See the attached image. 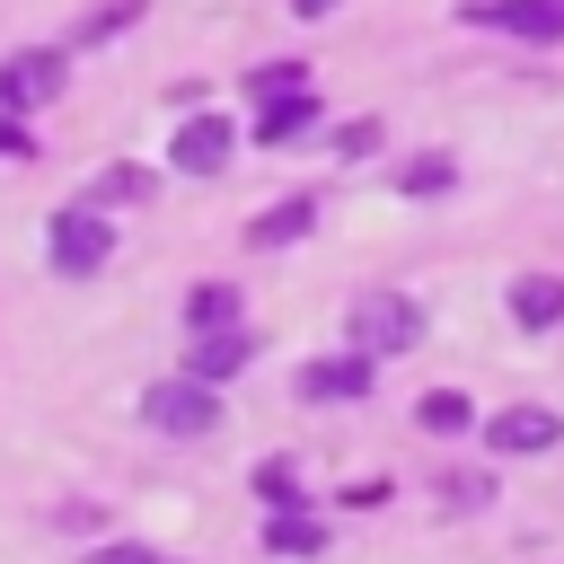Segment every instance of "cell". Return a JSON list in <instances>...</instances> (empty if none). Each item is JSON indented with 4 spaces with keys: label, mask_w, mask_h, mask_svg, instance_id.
<instances>
[{
    "label": "cell",
    "mask_w": 564,
    "mask_h": 564,
    "mask_svg": "<svg viewBox=\"0 0 564 564\" xmlns=\"http://www.w3.org/2000/svg\"><path fill=\"white\" fill-rule=\"evenodd\" d=\"M344 335H352V352H370V361L414 352V344H423V300H414V291H361V300L344 308Z\"/></svg>",
    "instance_id": "obj_1"
},
{
    "label": "cell",
    "mask_w": 564,
    "mask_h": 564,
    "mask_svg": "<svg viewBox=\"0 0 564 564\" xmlns=\"http://www.w3.org/2000/svg\"><path fill=\"white\" fill-rule=\"evenodd\" d=\"M44 256H53V273H62V282H88V273H106V256H115V229H106L97 194H88V203H62V212L44 220Z\"/></svg>",
    "instance_id": "obj_2"
},
{
    "label": "cell",
    "mask_w": 564,
    "mask_h": 564,
    "mask_svg": "<svg viewBox=\"0 0 564 564\" xmlns=\"http://www.w3.org/2000/svg\"><path fill=\"white\" fill-rule=\"evenodd\" d=\"M141 423H159V432L194 441V432H212V423H220V397H212V379L176 370V379H159V388L141 397Z\"/></svg>",
    "instance_id": "obj_3"
},
{
    "label": "cell",
    "mask_w": 564,
    "mask_h": 564,
    "mask_svg": "<svg viewBox=\"0 0 564 564\" xmlns=\"http://www.w3.org/2000/svg\"><path fill=\"white\" fill-rule=\"evenodd\" d=\"M53 97H62V53H9L0 62V115L53 106Z\"/></svg>",
    "instance_id": "obj_4"
},
{
    "label": "cell",
    "mask_w": 564,
    "mask_h": 564,
    "mask_svg": "<svg viewBox=\"0 0 564 564\" xmlns=\"http://www.w3.org/2000/svg\"><path fill=\"white\" fill-rule=\"evenodd\" d=\"M229 141H238V132H229L220 115H185L176 141H167V167H185V176H220V167H229Z\"/></svg>",
    "instance_id": "obj_5"
},
{
    "label": "cell",
    "mask_w": 564,
    "mask_h": 564,
    "mask_svg": "<svg viewBox=\"0 0 564 564\" xmlns=\"http://www.w3.org/2000/svg\"><path fill=\"white\" fill-rule=\"evenodd\" d=\"M467 18L476 26H511L529 44H555L564 35V0H467Z\"/></svg>",
    "instance_id": "obj_6"
},
{
    "label": "cell",
    "mask_w": 564,
    "mask_h": 564,
    "mask_svg": "<svg viewBox=\"0 0 564 564\" xmlns=\"http://www.w3.org/2000/svg\"><path fill=\"white\" fill-rule=\"evenodd\" d=\"M485 432H494V449H520V458H538V449H555V441H564V414H546V405H502Z\"/></svg>",
    "instance_id": "obj_7"
},
{
    "label": "cell",
    "mask_w": 564,
    "mask_h": 564,
    "mask_svg": "<svg viewBox=\"0 0 564 564\" xmlns=\"http://www.w3.org/2000/svg\"><path fill=\"white\" fill-rule=\"evenodd\" d=\"M247 352H256V344H247L238 326H212V335H194V352H185V370L220 388V379H238V370H247Z\"/></svg>",
    "instance_id": "obj_8"
},
{
    "label": "cell",
    "mask_w": 564,
    "mask_h": 564,
    "mask_svg": "<svg viewBox=\"0 0 564 564\" xmlns=\"http://www.w3.org/2000/svg\"><path fill=\"white\" fill-rule=\"evenodd\" d=\"M300 397H370V352H335L300 370Z\"/></svg>",
    "instance_id": "obj_9"
},
{
    "label": "cell",
    "mask_w": 564,
    "mask_h": 564,
    "mask_svg": "<svg viewBox=\"0 0 564 564\" xmlns=\"http://www.w3.org/2000/svg\"><path fill=\"white\" fill-rule=\"evenodd\" d=\"M511 317H520L529 335L564 326V282H555V273H520V282H511Z\"/></svg>",
    "instance_id": "obj_10"
},
{
    "label": "cell",
    "mask_w": 564,
    "mask_h": 564,
    "mask_svg": "<svg viewBox=\"0 0 564 564\" xmlns=\"http://www.w3.org/2000/svg\"><path fill=\"white\" fill-rule=\"evenodd\" d=\"M308 123H317V97H308V88H282V97H264V115H256V141H273V150H282V141H300Z\"/></svg>",
    "instance_id": "obj_11"
},
{
    "label": "cell",
    "mask_w": 564,
    "mask_h": 564,
    "mask_svg": "<svg viewBox=\"0 0 564 564\" xmlns=\"http://www.w3.org/2000/svg\"><path fill=\"white\" fill-rule=\"evenodd\" d=\"M308 229H317V203L291 194V203H273L264 220H247V247H291V238H308Z\"/></svg>",
    "instance_id": "obj_12"
},
{
    "label": "cell",
    "mask_w": 564,
    "mask_h": 564,
    "mask_svg": "<svg viewBox=\"0 0 564 564\" xmlns=\"http://www.w3.org/2000/svg\"><path fill=\"white\" fill-rule=\"evenodd\" d=\"M185 326H194V335H212V326H238V282H194V300H185Z\"/></svg>",
    "instance_id": "obj_13"
},
{
    "label": "cell",
    "mask_w": 564,
    "mask_h": 564,
    "mask_svg": "<svg viewBox=\"0 0 564 564\" xmlns=\"http://www.w3.org/2000/svg\"><path fill=\"white\" fill-rule=\"evenodd\" d=\"M264 546H273V555H317V546H326V520H308V511H273V520H264Z\"/></svg>",
    "instance_id": "obj_14"
},
{
    "label": "cell",
    "mask_w": 564,
    "mask_h": 564,
    "mask_svg": "<svg viewBox=\"0 0 564 564\" xmlns=\"http://www.w3.org/2000/svg\"><path fill=\"white\" fill-rule=\"evenodd\" d=\"M414 423H423V432H467V423H476V405H467L458 388H432V397L414 405Z\"/></svg>",
    "instance_id": "obj_15"
},
{
    "label": "cell",
    "mask_w": 564,
    "mask_h": 564,
    "mask_svg": "<svg viewBox=\"0 0 564 564\" xmlns=\"http://www.w3.org/2000/svg\"><path fill=\"white\" fill-rule=\"evenodd\" d=\"M256 494H264L273 511H300V502H308V494H300V467H291V458H264V467H256Z\"/></svg>",
    "instance_id": "obj_16"
},
{
    "label": "cell",
    "mask_w": 564,
    "mask_h": 564,
    "mask_svg": "<svg viewBox=\"0 0 564 564\" xmlns=\"http://www.w3.org/2000/svg\"><path fill=\"white\" fill-rule=\"evenodd\" d=\"M141 9H150V0H106V9H88V18H79V44H106V35H123Z\"/></svg>",
    "instance_id": "obj_17"
},
{
    "label": "cell",
    "mask_w": 564,
    "mask_h": 564,
    "mask_svg": "<svg viewBox=\"0 0 564 564\" xmlns=\"http://www.w3.org/2000/svg\"><path fill=\"white\" fill-rule=\"evenodd\" d=\"M150 194V167H106L97 176V203H141Z\"/></svg>",
    "instance_id": "obj_18"
},
{
    "label": "cell",
    "mask_w": 564,
    "mask_h": 564,
    "mask_svg": "<svg viewBox=\"0 0 564 564\" xmlns=\"http://www.w3.org/2000/svg\"><path fill=\"white\" fill-rule=\"evenodd\" d=\"M247 88L256 97H282V88H308V70L300 62H264V70H247Z\"/></svg>",
    "instance_id": "obj_19"
},
{
    "label": "cell",
    "mask_w": 564,
    "mask_h": 564,
    "mask_svg": "<svg viewBox=\"0 0 564 564\" xmlns=\"http://www.w3.org/2000/svg\"><path fill=\"white\" fill-rule=\"evenodd\" d=\"M335 150H344V159H370V150H379V123H370V115H361V123H344V132H335Z\"/></svg>",
    "instance_id": "obj_20"
},
{
    "label": "cell",
    "mask_w": 564,
    "mask_h": 564,
    "mask_svg": "<svg viewBox=\"0 0 564 564\" xmlns=\"http://www.w3.org/2000/svg\"><path fill=\"white\" fill-rule=\"evenodd\" d=\"M441 185H449V159H414L405 167V194H441Z\"/></svg>",
    "instance_id": "obj_21"
},
{
    "label": "cell",
    "mask_w": 564,
    "mask_h": 564,
    "mask_svg": "<svg viewBox=\"0 0 564 564\" xmlns=\"http://www.w3.org/2000/svg\"><path fill=\"white\" fill-rule=\"evenodd\" d=\"M0 159H35V132L18 115H0Z\"/></svg>",
    "instance_id": "obj_22"
},
{
    "label": "cell",
    "mask_w": 564,
    "mask_h": 564,
    "mask_svg": "<svg viewBox=\"0 0 564 564\" xmlns=\"http://www.w3.org/2000/svg\"><path fill=\"white\" fill-rule=\"evenodd\" d=\"M88 564H167V555H150V546H97Z\"/></svg>",
    "instance_id": "obj_23"
},
{
    "label": "cell",
    "mask_w": 564,
    "mask_h": 564,
    "mask_svg": "<svg viewBox=\"0 0 564 564\" xmlns=\"http://www.w3.org/2000/svg\"><path fill=\"white\" fill-rule=\"evenodd\" d=\"M291 9H300V18H326V9H335V0H291Z\"/></svg>",
    "instance_id": "obj_24"
}]
</instances>
